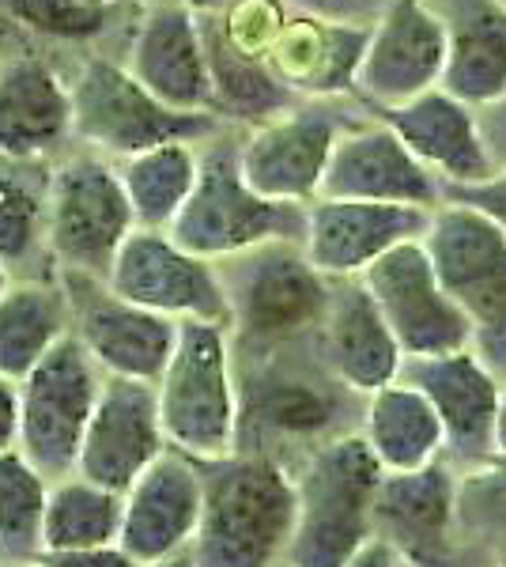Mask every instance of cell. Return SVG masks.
<instances>
[{"instance_id":"cell-1","label":"cell","mask_w":506,"mask_h":567,"mask_svg":"<svg viewBox=\"0 0 506 567\" xmlns=\"http://www.w3.org/2000/svg\"><path fill=\"white\" fill-rule=\"evenodd\" d=\"M235 371L238 451L296 470L321 443L359 427L363 398L329 374L314 341L272 352H235Z\"/></svg>"},{"instance_id":"cell-2","label":"cell","mask_w":506,"mask_h":567,"mask_svg":"<svg viewBox=\"0 0 506 567\" xmlns=\"http://www.w3.org/2000/svg\"><path fill=\"white\" fill-rule=\"evenodd\" d=\"M205 470V518L193 567H276L288 564L296 534V473L265 454L238 451Z\"/></svg>"},{"instance_id":"cell-3","label":"cell","mask_w":506,"mask_h":567,"mask_svg":"<svg viewBox=\"0 0 506 567\" xmlns=\"http://www.w3.org/2000/svg\"><path fill=\"white\" fill-rule=\"evenodd\" d=\"M296 534L291 567H348L379 537L374 507L385 470L374 462L363 435L344 432L307 454L296 470Z\"/></svg>"},{"instance_id":"cell-4","label":"cell","mask_w":506,"mask_h":567,"mask_svg":"<svg viewBox=\"0 0 506 567\" xmlns=\"http://www.w3.org/2000/svg\"><path fill=\"white\" fill-rule=\"evenodd\" d=\"M216 265L231 307L227 333L235 352H272L318 337L333 280L310 265L302 243H265Z\"/></svg>"},{"instance_id":"cell-5","label":"cell","mask_w":506,"mask_h":567,"mask_svg":"<svg viewBox=\"0 0 506 567\" xmlns=\"http://www.w3.org/2000/svg\"><path fill=\"white\" fill-rule=\"evenodd\" d=\"M171 239L208 261H227L265 243H302L307 208L265 200L238 163V133L224 130L200 144V175Z\"/></svg>"},{"instance_id":"cell-6","label":"cell","mask_w":506,"mask_h":567,"mask_svg":"<svg viewBox=\"0 0 506 567\" xmlns=\"http://www.w3.org/2000/svg\"><path fill=\"white\" fill-rule=\"evenodd\" d=\"M171 451L193 462L238 454V371L231 333L211 322H182L178 349L155 382Z\"/></svg>"},{"instance_id":"cell-7","label":"cell","mask_w":506,"mask_h":567,"mask_svg":"<svg viewBox=\"0 0 506 567\" xmlns=\"http://www.w3.org/2000/svg\"><path fill=\"white\" fill-rule=\"evenodd\" d=\"M72 95V141L76 148L122 163L159 144H205L231 130L216 114H182L152 95L125 65L91 58L69 84Z\"/></svg>"},{"instance_id":"cell-8","label":"cell","mask_w":506,"mask_h":567,"mask_svg":"<svg viewBox=\"0 0 506 567\" xmlns=\"http://www.w3.org/2000/svg\"><path fill=\"white\" fill-rule=\"evenodd\" d=\"M133 231L136 216L114 159L87 148L53 159L45 243L61 277L106 280Z\"/></svg>"},{"instance_id":"cell-9","label":"cell","mask_w":506,"mask_h":567,"mask_svg":"<svg viewBox=\"0 0 506 567\" xmlns=\"http://www.w3.org/2000/svg\"><path fill=\"white\" fill-rule=\"evenodd\" d=\"M103 386L106 374L99 371V363L76 337L61 341L20 382V443L16 451L50 484L76 473Z\"/></svg>"},{"instance_id":"cell-10","label":"cell","mask_w":506,"mask_h":567,"mask_svg":"<svg viewBox=\"0 0 506 567\" xmlns=\"http://www.w3.org/2000/svg\"><path fill=\"white\" fill-rule=\"evenodd\" d=\"M333 99H307L288 114L238 133V163L246 182L276 205L310 208L321 197L340 133L352 125Z\"/></svg>"},{"instance_id":"cell-11","label":"cell","mask_w":506,"mask_h":567,"mask_svg":"<svg viewBox=\"0 0 506 567\" xmlns=\"http://www.w3.org/2000/svg\"><path fill=\"white\" fill-rule=\"evenodd\" d=\"M363 288L379 303L404 360H431L473 349V322L462 299L438 280L420 239L390 250L363 272Z\"/></svg>"},{"instance_id":"cell-12","label":"cell","mask_w":506,"mask_h":567,"mask_svg":"<svg viewBox=\"0 0 506 567\" xmlns=\"http://www.w3.org/2000/svg\"><path fill=\"white\" fill-rule=\"evenodd\" d=\"M106 284L128 303L155 310L171 322H211L224 329L231 326L219 265L189 254L167 231L136 227L117 254Z\"/></svg>"},{"instance_id":"cell-13","label":"cell","mask_w":506,"mask_h":567,"mask_svg":"<svg viewBox=\"0 0 506 567\" xmlns=\"http://www.w3.org/2000/svg\"><path fill=\"white\" fill-rule=\"evenodd\" d=\"M61 277V272H58ZM72 299V337L87 349L106 379L159 382L174 349L182 322L128 303L106 280L61 277Z\"/></svg>"},{"instance_id":"cell-14","label":"cell","mask_w":506,"mask_h":567,"mask_svg":"<svg viewBox=\"0 0 506 567\" xmlns=\"http://www.w3.org/2000/svg\"><path fill=\"white\" fill-rule=\"evenodd\" d=\"M122 542L136 564H171L193 556L205 518V470L178 451H167L122 496Z\"/></svg>"},{"instance_id":"cell-15","label":"cell","mask_w":506,"mask_h":567,"mask_svg":"<svg viewBox=\"0 0 506 567\" xmlns=\"http://www.w3.org/2000/svg\"><path fill=\"white\" fill-rule=\"evenodd\" d=\"M446 31L427 0H390V8L371 27L363 65L355 76V95L371 110L401 106L423 91L443 87Z\"/></svg>"},{"instance_id":"cell-16","label":"cell","mask_w":506,"mask_h":567,"mask_svg":"<svg viewBox=\"0 0 506 567\" xmlns=\"http://www.w3.org/2000/svg\"><path fill=\"white\" fill-rule=\"evenodd\" d=\"M321 197L409 205L435 213L446 200V186L409 152V144L379 117L352 122L340 133L329 159Z\"/></svg>"},{"instance_id":"cell-17","label":"cell","mask_w":506,"mask_h":567,"mask_svg":"<svg viewBox=\"0 0 506 567\" xmlns=\"http://www.w3.org/2000/svg\"><path fill=\"white\" fill-rule=\"evenodd\" d=\"M167 451L171 443L163 432L159 393L152 382L106 379L80 451V477L125 496L133 481L148 473Z\"/></svg>"},{"instance_id":"cell-18","label":"cell","mask_w":506,"mask_h":567,"mask_svg":"<svg viewBox=\"0 0 506 567\" xmlns=\"http://www.w3.org/2000/svg\"><path fill=\"white\" fill-rule=\"evenodd\" d=\"M427 208L374 205V200H337L318 197L307 208L302 250L310 265L329 280H363L374 261H382L397 246L423 239Z\"/></svg>"},{"instance_id":"cell-19","label":"cell","mask_w":506,"mask_h":567,"mask_svg":"<svg viewBox=\"0 0 506 567\" xmlns=\"http://www.w3.org/2000/svg\"><path fill=\"white\" fill-rule=\"evenodd\" d=\"M374 117L390 125L446 189L481 186V182L499 175V163L487 148L481 114L443 87L423 91L412 103L374 110Z\"/></svg>"},{"instance_id":"cell-20","label":"cell","mask_w":506,"mask_h":567,"mask_svg":"<svg viewBox=\"0 0 506 567\" xmlns=\"http://www.w3.org/2000/svg\"><path fill=\"white\" fill-rule=\"evenodd\" d=\"M125 69L159 103L182 114H211V69L200 16L182 0L152 4L128 42Z\"/></svg>"},{"instance_id":"cell-21","label":"cell","mask_w":506,"mask_h":567,"mask_svg":"<svg viewBox=\"0 0 506 567\" xmlns=\"http://www.w3.org/2000/svg\"><path fill=\"white\" fill-rule=\"evenodd\" d=\"M435 405L446 432V458L462 465L495 462V416H499L503 382L481 363L473 349L409 360L404 374Z\"/></svg>"},{"instance_id":"cell-22","label":"cell","mask_w":506,"mask_h":567,"mask_svg":"<svg viewBox=\"0 0 506 567\" xmlns=\"http://www.w3.org/2000/svg\"><path fill=\"white\" fill-rule=\"evenodd\" d=\"M314 344L329 374L355 398H371L397 382L409 363L363 280H333V299Z\"/></svg>"},{"instance_id":"cell-23","label":"cell","mask_w":506,"mask_h":567,"mask_svg":"<svg viewBox=\"0 0 506 567\" xmlns=\"http://www.w3.org/2000/svg\"><path fill=\"white\" fill-rule=\"evenodd\" d=\"M457 518V470L435 462L420 473L385 477L374 507L379 537L390 542L412 567H443L454 542Z\"/></svg>"},{"instance_id":"cell-24","label":"cell","mask_w":506,"mask_h":567,"mask_svg":"<svg viewBox=\"0 0 506 567\" xmlns=\"http://www.w3.org/2000/svg\"><path fill=\"white\" fill-rule=\"evenodd\" d=\"M72 141L69 84L42 58L0 65V159H61Z\"/></svg>"},{"instance_id":"cell-25","label":"cell","mask_w":506,"mask_h":567,"mask_svg":"<svg viewBox=\"0 0 506 567\" xmlns=\"http://www.w3.org/2000/svg\"><path fill=\"white\" fill-rule=\"evenodd\" d=\"M446 31L443 91L492 110L506 95V8L499 0H427Z\"/></svg>"},{"instance_id":"cell-26","label":"cell","mask_w":506,"mask_h":567,"mask_svg":"<svg viewBox=\"0 0 506 567\" xmlns=\"http://www.w3.org/2000/svg\"><path fill=\"white\" fill-rule=\"evenodd\" d=\"M366 42H371V27L296 16L276 34L269 65L299 99H337L355 91Z\"/></svg>"},{"instance_id":"cell-27","label":"cell","mask_w":506,"mask_h":567,"mask_svg":"<svg viewBox=\"0 0 506 567\" xmlns=\"http://www.w3.org/2000/svg\"><path fill=\"white\" fill-rule=\"evenodd\" d=\"M211 69V114L231 130H257L299 106V95L283 84L265 58L235 42L224 16H200Z\"/></svg>"},{"instance_id":"cell-28","label":"cell","mask_w":506,"mask_h":567,"mask_svg":"<svg viewBox=\"0 0 506 567\" xmlns=\"http://www.w3.org/2000/svg\"><path fill=\"white\" fill-rule=\"evenodd\" d=\"M359 435L371 446L385 477L420 473L435 462H446V432L435 405L409 379H397L379 393L363 398Z\"/></svg>"},{"instance_id":"cell-29","label":"cell","mask_w":506,"mask_h":567,"mask_svg":"<svg viewBox=\"0 0 506 567\" xmlns=\"http://www.w3.org/2000/svg\"><path fill=\"white\" fill-rule=\"evenodd\" d=\"M72 337V299L61 277L12 280L0 296V379L23 382Z\"/></svg>"},{"instance_id":"cell-30","label":"cell","mask_w":506,"mask_h":567,"mask_svg":"<svg viewBox=\"0 0 506 567\" xmlns=\"http://www.w3.org/2000/svg\"><path fill=\"white\" fill-rule=\"evenodd\" d=\"M53 159H0V261L16 280L58 277L45 243Z\"/></svg>"},{"instance_id":"cell-31","label":"cell","mask_w":506,"mask_h":567,"mask_svg":"<svg viewBox=\"0 0 506 567\" xmlns=\"http://www.w3.org/2000/svg\"><path fill=\"white\" fill-rule=\"evenodd\" d=\"M423 250L435 265L438 280L454 291L457 299L473 296L506 265V231L481 208L465 200H443L431 213L427 231H423Z\"/></svg>"},{"instance_id":"cell-32","label":"cell","mask_w":506,"mask_h":567,"mask_svg":"<svg viewBox=\"0 0 506 567\" xmlns=\"http://www.w3.org/2000/svg\"><path fill=\"white\" fill-rule=\"evenodd\" d=\"M122 496L72 473L50 484L42 556H91L122 542Z\"/></svg>"},{"instance_id":"cell-33","label":"cell","mask_w":506,"mask_h":567,"mask_svg":"<svg viewBox=\"0 0 506 567\" xmlns=\"http://www.w3.org/2000/svg\"><path fill=\"white\" fill-rule=\"evenodd\" d=\"M125 197L133 205L136 227L148 231H171V224L186 208V200L197 189L200 175V144H159L152 152H141L133 159L117 163Z\"/></svg>"},{"instance_id":"cell-34","label":"cell","mask_w":506,"mask_h":567,"mask_svg":"<svg viewBox=\"0 0 506 567\" xmlns=\"http://www.w3.org/2000/svg\"><path fill=\"white\" fill-rule=\"evenodd\" d=\"M50 481L20 451H0V567L42 560V523Z\"/></svg>"},{"instance_id":"cell-35","label":"cell","mask_w":506,"mask_h":567,"mask_svg":"<svg viewBox=\"0 0 506 567\" xmlns=\"http://www.w3.org/2000/svg\"><path fill=\"white\" fill-rule=\"evenodd\" d=\"M462 307L473 322V352L506 386V265L473 296H465Z\"/></svg>"},{"instance_id":"cell-36","label":"cell","mask_w":506,"mask_h":567,"mask_svg":"<svg viewBox=\"0 0 506 567\" xmlns=\"http://www.w3.org/2000/svg\"><path fill=\"white\" fill-rule=\"evenodd\" d=\"M4 8L45 39H91L106 31L114 16V8H95L84 0H4Z\"/></svg>"},{"instance_id":"cell-37","label":"cell","mask_w":506,"mask_h":567,"mask_svg":"<svg viewBox=\"0 0 506 567\" xmlns=\"http://www.w3.org/2000/svg\"><path fill=\"white\" fill-rule=\"evenodd\" d=\"M299 16H314L329 23H352V27H374L379 16L390 8V0H283Z\"/></svg>"},{"instance_id":"cell-38","label":"cell","mask_w":506,"mask_h":567,"mask_svg":"<svg viewBox=\"0 0 506 567\" xmlns=\"http://www.w3.org/2000/svg\"><path fill=\"white\" fill-rule=\"evenodd\" d=\"M450 200H465V205L481 208L495 219L506 231V167H499V175L481 182V186H465V189H446Z\"/></svg>"},{"instance_id":"cell-39","label":"cell","mask_w":506,"mask_h":567,"mask_svg":"<svg viewBox=\"0 0 506 567\" xmlns=\"http://www.w3.org/2000/svg\"><path fill=\"white\" fill-rule=\"evenodd\" d=\"M20 443V382L0 379V451Z\"/></svg>"},{"instance_id":"cell-40","label":"cell","mask_w":506,"mask_h":567,"mask_svg":"<svg viewBox=\"0 0 506 567\" xmlns=\"http://www.w3.org/2000/svg\"><path fill=\"white\" fill-rule=\"evenodd\" d=\"M61 567H193V556L186 560H171V564H136L128 560L122 548H106V553H91V556H50Z\"/></svg>"},{"instance_id":"cell-41","label":"cell","mask_w":506,"mask_h":567,"mask_svg":"<svg viewBox=\"0 0 506 567\" xmlns=\"http://www.w3.org/2000/svg\"><path fill=\"white\" fill-rule=\"evenodd\" d=\"M481 125H484L487 148H492L495 163H499V167H506V95H503L492 110H484V114H481Z\"/></svg>"},{"instance_id":"cell-42","label":"cell","mask_w":506,"mask_h":567,"mask_svg":"<svg viewBox=\"0 0 506 567\" xmlns=\"http://www.w3.org/2000/svg\"><path fill=\"white\" fill-rule=\"evenodd\" d=\"M348 567H412L409 560H404V556L397 553V548H393L390 542H382V537H374L371 545L363 548V553L355 556L352 564Z\"/></svg>"},{"instance_id":"cell-43","label":"cell","mask_w":506,"mask_h":567,"mask_svg":"<svg viewBox=\"0 0 506 567\" xmlns=\"http://www.w3.org/2000/svg\"><path fill=\"white\" fill-rule=\"evenodd\" d=\"M182 4L197 16H227V12H235L238 4H246V0H182Z\"/></svg>"},{"instance_id":"cell-44","label":"cell","mask_w":506,"mask_h":567,"mask_svg":"<svg viewBox=\"0 0 506 567\" xmlns=\"http://www.w3.org/2000/svg\"><path fill=\"white\" fill-rule=\"evenodd\" d=\"M495 462H506V386L499 398V416H495Z\"/></svg>"},{"instance_id":"cell-45","label":"cell","mask_w":506,"mask_h":567,"mask_svg":"<svg viewBox=\"0 0 506 567\" xmlns=\"http://www.w3.org/2000/svg\"><path fill=\"white\" fill-rule=\"evenodd\" d=\"M84 4H95V8H117V4H125V0H84ZM152 4H167V0H148V8Z\"/></svg>"},{"instance_id":"cell-46","label":"cell","mask_w":506,"mask_h":567,"mask_svg":"<svg viewBox=\"0 0 506 567\" xmlns=\"http://www.w3.org/2000/svg\"><path fill=\"white\" fill-rule=\"evenodd\" d=\"M12 280H16V277H12V269H8V265L0 261V296H4V291L12 288Z\"/></svg>"},{"instance_id":"cell-47","label":"cell","mask_w":506,"mask_h":567,"mask_svg":"<svg viewBox=\"0 0 506 567\" xmlns=\"http://www.w3.org/2000/svg\"><path fill=\"white\" fill-rule=\"evenodd\" d=\"M31 567H61L58 560H50V556H42V560L39 564H31Z\"/></svg>"},{"instance_id":"cell-48","label":"cell","mask_w":506,"mask_h":567,"mask_svg":"<svg viewBox=\"0 0 506 567\" xmlns=\"http://www.w3.org/2000/svg\"><path fill=\"white\" fill-rule=\"evenodd\" d=\"M495 567H506V548H503V553H499V564H495Z\"/></svg>"},{"instance_id":"cell-49","label":"cell","mask_w":506,"mask_h":567,"mask_svg":"<svg viewBox=\"0 0 506 567\" xmlns=\"http://www.w3.org/2000/svg\"><path fill=\"white\" fill-rule=\"evenodd\" d=\"M276 567H291V564H276Z\"/></svg>"},{"instance_id":"cell-50","label":"cell","mask_w":506,"mask_h":567,"mask_svg":"<svg viewBox=\"0 0 506 567\" xmlns=\"http://www.w3.org/2000/svg\"><path fill=\"white\" fill-rule=\"evenodd\" d=\"M499 4H503V8H506V0H499Z\"/></svg>"}]
</instances>
